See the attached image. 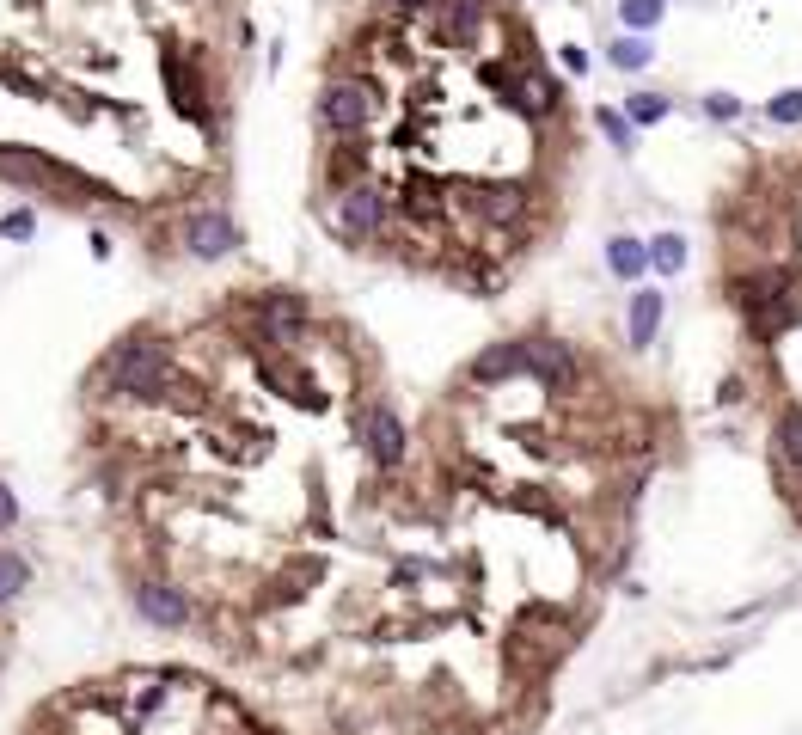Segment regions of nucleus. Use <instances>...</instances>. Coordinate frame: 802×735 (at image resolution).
I'll list each match as a JSON object with an SVG mask.
<instances>
[{"label": "nucleus", "mask_w": 802, "mask_h": 735, "mask_svg": "<svg viewBox=\"0 0 802 735\" xmlns=\"http://www.w3.org/2000/svg\"><path fill=\"white\" fill-rule=\"evenodd\" d=\"M319 215H325V227L349 245V252H374V245H386V233H392V190L380 178H356L343 190H319Z\"/></svg>", "instance_id": "nucleus-1"}, {"label": "nucleus", "mask_w": 802, "mask_h": 735, "mask_svg": "<svg viewBox=\"0 0 802 735\" xmlns=\"http://www.w3.org/2000/svg\"><path fill=\"white\" fill-rule=\"evenodd\" d=\"M374 117H380V86H374V74L337 68V74L319 86V129H325V141H368Z\"/></svg>", "instance_id": "nucleus-2"}, {"label": "nucleus", "mask_w": 802, "mask_h": 735, "mask_svg": "<svg viewBox=\"0 0 802 735\" xmlns=\"http://www.w3.org/2000/svg\"><path fill=\"white\" fill-rule=\"evenodd\" d=\"M490 86L503 92L509 111H521V117H533V123H545V117L564 111V86H558V74H551L533 49H521L515 62H496V68H490Z\"/></svg>", "instance_id": "nucleus-3"}, {"label": "nucleus", "mask_w": 802, "mask_h": 735, "mask_svg": "<svg viewBox=\"0 0 802 735\" xmlns=\"http://www.w3.org/2000/svg\"><path fill=\"white\" fill-rule=\"evenodd\" d=\"M356 441H362V454H368L374 472H398L411 460V429H405V417L392 411V399L356 405Z\"/></svg>", "instance_id": "nucleus-4"}, {"label": "nucleus", "mask_w": 802, "mask_h": 735, "mask_svg": "<svg viewBox=\"0 0 802 735\" xmlns=\"http://www.w3.org/2000/svg\"><path fill=\"white\" fill-rule=\"evenodd\" d=\"M129 607L147 619V625H160V631H184L196 619V601H190V588L166 582V576H141L129 588Z\"/></svg>", "instance_id": "nucleus-5"}, {"label": "nucleus", "mask_w": 802, "mask_h": 735, "mask_svg": "<svg viewBox=\"0 0 802 735\" xmlns=\"http://www.w3.org/2000/svg\"><path fill=\"white\" fill-rule=\"evenodd\" d=\"M527 380H539L545 392H576L582 386V356L564 337H527Z\"/></svg>", "instance_id": "nucleus-6"}, {"label": "nucleus", "mask_w": 802, "mask_h": 735, "mask_svg": "<svg viewBox=\"0 0 802 735\" xmlns=\"http://www.w3.org/2000/svg\"><path fill=\"white\" fill-rule=\"evenodd\" d=\"M178 233H184V252H190L196 264H215V258H227L233 245H239V227H233V215H227V209H215V203L190 209Z\"/></svg>", "instance_id": "nucleus-7"}, {"label": "nucleus", "mask_w": 802, "mask_h": 735, "mask_svg": "<svg viewBox=\"0 0 802 735\" xmlns=\"http://www.w3.org/2000/svg\"><path fill=\"white\" fill-rule=\"evenodd\" d=\"M423 25L441 49H472L490 25V0H435V13Z\"/></svg>", "instance_id": "nucleus-8"}, {"label": "nucleus", "mask_w": 802, "mask_h": 735, "mask_svg": "<svg viewBox=\"0 0 802 735\" xmlns=\"http://www.w3.org/2000/svg\"><path fill=\"white\" fill-rule=\"evenodd\" d=\"M527 374V337H503V343H484V350L466 362L472 386H509Z\"/></svg>", "instance_id": "nucleus-9"}, {"label": "nucleus", "mask_w": 802, "mask_h": 735, "mask_svg": "<svg viewBox=\"0 0 802 735\" xmlns=\"http://www.w3.org/2000/svg\"><path fill=\"white\" fill-rule=\"evenodd\" d=\"M662 313H668V301H662V294L656 288H637L631 294V350H649V343H656V331H662Z\"/></svg>", "instance_id": "nucleus-10"}, {"label": "nucleus", "mask_w": 802, "mask_h": 735, "mask_svg": "<svg viewBox=\"0 0 802 735\" xmlns=\"http://www.w3.org/2000/svg\"><path fill=\"white\" fill-rule=\"evenodd\" d=\"M772 454L784 472H802V405H784L772 423Z\"/></svg>", "instance_id": "nucleus-11"}, {"label": "nucleus", "mask_w": 802, "mask_h": 735, "mask_svg": "<svg viewBox=\"0 0 802 735\" xmlns=\"http://www.w3.org/2000/svg\"><path fill=\"white\" fill-rule=\"evenodd\" d=\"M643 264H649V245H643V239H631V233L607 239V270H613L619 282H637V276H643Z\"/></svg>", "instance_id": "nucleus-12"}, {"label": "nucleus", "mask_w": 802, "mask_h": 735, "mask_svg": "<svg viewBox=\"0 0 802 735\" xmlns=\"http://www.w3.org/2000/svg\"><path fill=\"white\" fill-rule=\"evenodd\" d=\"M19 588H31V564H25L13 546H0V607L19 601Z\"/></svg>", "instance_id": "nucleus-13"}, {"label": "nucleus", "mask_w": 802, "mask_h": 735, "mask_svg": "<svg viewBox=\"0 0 802 735\" xmlns=\"http://www.w3.org/2000/svg\"><path fill=\"white\" fill-rule=\"evenodd\" d=\"M649 264H656L662 276H680L686 270V239L680 233H656L649 239Z\"/></svg>", "instance_id": "nucleus-14"}, {"label": "nucleus", "mask_w": 802, "mask_h": 735, "mask_svg": "<svg viewBox=\"0 0 802 735\" xmlns=\"http://www.w3.org/2000/svg\"><path fill=\"white\" fill-rule=\"evenodd\" d=\"M619 19L631 25V37L637 31H656L662 25V0H619Z\"/></svg>", "instance_id": "nucleus-15"}, {"label": "nucleus", "mask_w": 802, "mask_h": 735, "mask_svg": "<svg viewBox=\"0 0 802 735\" xmlns=\"http://www.w3.org/2000/svg\"><path fill=\"white\" fill-rule=\"evenodd\" d=\"M607 56H613V68H625V74H637L649 56H656V49H649L643 37H619V43H607Z\"/></svg>", "instance_id": "nucleus-16"}, {"label": "nucleus", "mask_w": 802, "mask_h": 735, "mask_svg": "<svg viewBox=\"0 0 802 735\" xmlns=\"http://www.w3.org/2000/svg\"><path fill=\"white\" fill-rule=\"evenodd\" d=\"M766 117H772L778 129H796V123H802V86H784L772 105H766Z\"/></svg>", "instance_id": "nucleus-17"}, {"label": "nucleus", "mask_w": 802, "mask_h": 735, "mask_svg": "<svg viewBox=\"0 0 802 735\" xmlns=\"http://www.w3.org/2000/svg\"><path fill=\"white\" fill-rule=\"evenodd\" d=\"M625 117H631V123H662V117H668V98H662V92H631Z\"/></svg>", "instance_id": "nucleus-18"}, {"label": "nucleus", "mask_w": 802, "mask_h": 735, "mask_svg": "<svg viewBox=\"0 0 802 735\" xmlns=\"http://www.w3.org/2000/svg\"><path fill=\"white\" fill-rule=\"evenodd\" d=\"M594 123H600V135H607L613 147H631V117H625V111H607V105H600Z\"/></svg>", "instance_id": "nucleus-19"}, {"label": "nucleus", "mask_w": 802, "mask_h": 735, "mask_svg": "<svg viewBox=\"0 0 802 735\" xmlns=\"http://www.w3.org/2000/svg\"><path fill=\"white\" fill-rule=\"evenodd\" d=\"M705 117H717V123H729V117H741V105L729 92H705Z\"/></svg>", "instance_id": "nucleus-20"}, {"label": "nucleus", "mask_w": 802, "mask_h": 735, "mask_svg": "<svg viewBox=\"0 0 802 735\" xmlns=\"http://www.w3.org/2000/svg\"><path fill=\"white\" fill-rule=\"evenodd\" d=\"M19 527V503H13V490L0 484V533H13Z\"/></svg>", "instance_id": "nucleus-21"}, {"label": "nucleus", "mask_w": 802, "mask_h": 735, "mask_svg": "<svg viewBox=\"0 0 802 735\" xmlns=\"http://www.w3.org/2000/svg\"><path fill=\"white\" fill-rule=\"evenodd\" d=\"M0 239H31V215H25V209L7 215V221H0Z\"/></svg>", "instance_id": "nucleus-22"}, {"label": "nucleus", "mask_w": 802, "mask_h": 735, "mask_svg": "<svg viewBox=\"0 0 802 735\" xmlns=\"http://www.w3.org/2000/svg\"><path fill=\"white\" fill-rule=\"evenodd\" d=\"M0 662H7V644H0Z\"/></svg>", "instance_id": "nucleus-23"}]
</instances>
